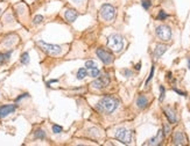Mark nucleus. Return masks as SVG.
<instances>
[{
    "label": "nucleus",
    "mask_w": 190,
    "mask_h": 146,
    "mask_svg": "<svg viewBox=\"0 0 190 146\" xmlns=\"http://www.w3.org/2000/svg\"><path fill=\"white\" fill-rule=\"evenodd\" d=\"M118 107V101L112 97V96H105V97H103L99 103L97 104V110L99 111H102V113H107V114H110V113H112L115 110V108Z\"/></svg>",
    "instance_id": "1"
},
{
    "label": "nucleus",
    "mask_w": 190,
    "mask_h": 146,
    "mask_svg": "<svg viewBox=\"0 0 190 146\" xmlns=\"http://www.w3.org/2000/svg\"><path fill=\"white\" fill-rule=\"evenodd\" d=\"M107 46L113 52H120L124 48V41L122 37L118 34H113L107 38Z\"/></svg>",
    "instance_id": "2"
},
{
    "label": "nucleus",
    "mask_w": 190,
    "mask_h": 146,
    "mask_svg": "<svg viewBox=\"0 0 190 146\" xmlns=\"http://www.w3.org/2000/svg\"><path fill=\"white\" fill-rule=\"evenodd\" d=\"M38 44L41 46V49L45 52H47L50 56H57L62 52V48L60 45H55V44H48L43 41H38Z\"/></svg>",
    "instance_id": "3"
},
{
    "label": "nucleus",
    "mask_w": 190,
    "mask_h": 146,
    "mask_svg": "<svg viewBox=\"0 0 190 146\" xmlns=\"http://www.w3.org/2000/svg\"><path fill=\"white\" fill-rule=\"evenodd\" d=\"M100 15L105 21H112L115 17V8L112 5L105 4L100 8Z\"/></svg>",
    "instance_id": "4"
},
{
    "label": "nucleus",
    "mask_w": 190,
    "mask_h": 146,
    "mask_svg": "<svg viewBox=\"0 0 190 146\" xmlns=\"http://www.w3.org/2000/svg\"><path fill=\"white\" fill-rule=\"evenodd\" d=\"M115 138L124 144H129L132 141V131H129L125 128H119L115 131Z\"/></svg>",
    "instance_id": "5"
},
{
    "label": "nucleus",
    "mask_w": 190,
    "mask_h": 146,
    "mask_svg": "<svg viewBox=\"0 0 190 146\" xmlns=\"http://www.w3.org/2000/svg\"><path fill=\"white\" fill-rule=\"evenodd\" d=\"M156 35L159 36L160 40L167 42V41H169V40L172 38V30H170L169 27L162 24V26H159V27L156 28Z\"/></svg>",
    "instance_id": "6"
},
{
    "label": "nucleus",
    "mask_w": 190,
    "mask_h": 146,
    "mask_svg": "<svg viewBox=\"0 0 190 146\" xmlns=\"http://www.w3.org/2000/svg\"><path fill=\"white\" fill-rule=\"evenodd\" d=\"M96 53H97V56L99 57V59H100L104 64H106V65L111 64V63L113 62L114 57L112 56V53H110V52L106 51V50H104V49H97Z\"/></svg>",
    "instance_id": "7"
},
{
    "label": "nucleus",
    "mask_w": 190,
    "mask_h": 146,
    "mask_svg": "<svg viewBox=\"0 0 190 146\" xmlns=\"http://www.w3.org/2000/svg\"><path fill=\"white\" fill-rule=\"evenodd\" d=\"M108 84H110V78H108V75H102V77H99L98 79H96V80L92 82L91 86L93 88L102 89V88H105L106 86H108Z\"/></svg>",
    "instance_id": "8"
},
{
    "label": "nucleus",
    "mask_w": 190,
    "mask_h": 146,
    "mask_svg": "<svg viewBox=\"0 0 190 146\" xmlns=\"http://www.w3.org/2000/svg\"><path fill=\"white\" fill-rule=\"evenodd\" d=\"M15 109H16L15 104H6V106L0 107V117L7 116L9 114H12Z\"/></svg>",
    "instance_id": "9"
},
{
    "label": "nucleus",
    "mask_w": 190,
    "mask_h": 146,
    "mask_svg": "<svg viewBox=\"0 0 190 146\" xmlns=\"http://www.w3.org/2000/svg\"><path fill=\"white\" fill-rule=\"evenodd\" d=\"M166 51H167V45H165V44H158L155 46V50H154V57L155 58H159Z\"/></svg>",
    "instance_id": "10"
},
{
    "label": "nucleus",
    "mask_w": 190,
    "mask_h": 146,
    "mask_svg": "<svg viewBox=\"0 0 190 146\" xmlns=\"http://www.w3.org/2000/svg\"><path fill=\"white\" fill-rule=\"evenodd\" d=\"M163 136H165V135H163V131L160 130V131L158 132V135L147 143V145H159L160 143H161V140L163 139Z\"/></svg>",
    "instance_id": "11"
},
{
    "label": "nucleus",
    "mask_w": 190,
    "mask_h": 146,
    "mask_svg": "<svg viewBox=\"0 0 190 146\" xmlns=\"http://www.w3.org/2000/svg\"><path fill=\"white\" fill-rule=\"evenodd\" d=\"M185 143V138L181 131H176L174 135V144L175 145H183Z\"/></svg>",
    "instance_id": "12"
},
{
    "label": "nucleus",
    "mask_w": 190,
    "mask_h": 146,
    "mask_svg": "<svg viewBox=\"0 0 190 146\" xmlns=\"http://www.w3.org/2000/svg\"><path fill=\"white\" fill-rule=\"evenodd\" d=\"M77 16H78V13H77L75 9H67V12H65V19H67V21L74 22L77 19Z\"/></svg>",
    "instance_id": "13"
},
{
    "label": "nucleus",
    "mask_w": 190,
    "mask_h": 146,
    "mask_svg": "<svg viewBox=\"0 0 190 146\" xmlns=\"http://www.w3.org/2000/svg\"><path fill=\"white\" fill-rule=\"evenodd\" d=\"M165 114L168 117V119H169L170 123H176L177 122V117H176V114H175L174 110H172L170 108H166L165 109Z\"/></svg>",
    "instance_id": "14"
},
{
    "label": "nucleus",
    "mask_w": 190,
    "mask_h": 146,
    "mask_svg": "<svg viewBox=\"0 0 190 146\" xmlns=\"http://www.w3.org/2000/svg\"><path fill=\"white\" fill-rule=\"evenodd\" d=\"M137 104L139 108H146L147 107V104H148V100H147V97L144 96V95H140L139 97H138L137 100Z\"/></svg>",
    "instance_id": "15"
},
{
    "label": "nucleus",
    "mask_w": 190,
    "mask_h": 146,
    "mask_svg": "<svg viewBox=\"0 0 190 146\" xmlns=\"http://www.w3.org/2000/svg\"><path fill=\"white\" fill-rule=\"evenodd\" d=\"M16 38H18V37L14 36V35H9V36H7L5 38L4 45H5V46H12V45L16 42Z\"/></svg>",
    "instance_id": "16"
},
{
    "label": "nucleus",
    "mask_w": 190,
    "mask_h": 146,
    "mask_svg": "<svg viewBox=\"0 0 190 146\" xmlns=\"http://www.w3.org/2000/svg\"><path fill=\"white\" fill-rule=\"evenodd\" d=\"M11 53H12V50H9L7 52H4V53H0V64H4L5 62H7L8 58L11 57Z\"/></svg>",
    "instance_id": "17"
},
{
    "label": "nucleus",
    "mask_w": 190,
    "mask_h": 146,
    "mask_svg": "<svg viewBox=\"0 0 190 146\" xmlns=\"http://www.w3.org/2000/svg\"><path fill=\"white\" fill-rule=\"evenodd\" d=\"M88 75V72H86V70L84 68V67H82V68H79L78 70V72H77V79H84L85 77Z\"/></svg>",
    "instance_id": "18"
},
{
    "label": "nucleus",
    "mask_w": 190,
    "mask_h": 146,
    "mask_svg": "<svg viewBox=\"0 0 190 146\" xmlns=\"http://www.w3.org/2000/svg\"><path fill=\"white\" fill-rule=\"evenodd\" d=\"M89 74H90V77H99L100 71H99L98 68H97V66H95V67L89 68Z\"/></svg>",
    "instance_id": "19"
},
{
    "label": "nucleus",
    "mask_w": 190,
    "mask_h": 146,
    "mask_svg": "<svg viewBox=\"0 0 190 146\" xmlns=\"http://www.w3.org/2000/svg\"><path fill=\"white\" fill-rule=\"evenodd\" d=\"M34 137L38 139H45L46 138V132L43 131V130H41V129H38V130H36V132H35Z\"/></svg>",
    "instance_id": "20"
},
{
    "label": "nucleus",
    "mask_w": 190,
    "mask_h": 146,
    "mask_svg": "<svg viewBox=\"0 0 190 146\" xmlns=\"http://www.w3.org/2000/svg\"><path fill=\"white\" fill-rule=\"evenodd\" d=\"M20 60H21V63L25 64V65L28 64V63H29V55H28V52H23Z\"/></svg>",
    "instance_id": "21"
},
{
    "label": "nucleus",
    "mask_w": 190,
    "mask_h": 146,
    "mask_svg": "<svg viewBox=\"0 0 190 146\" xmlns=\"http://www.w3.org/2000/svg\"><path fill=\"white\" fill-rule=\"evenodd\" d=\"M62 131H63V128H62V126H60V125H57V124L53 125L54 133H60V132H62Z\"/></svg>",
    "instance_id": "22"
},
{
    "label": "nucleus",
    "mask_w": 190,
    "mask_h": 146,
    "mask_svg": "<svg viewBox=\"0 0 190 146\" xmlns=\"http://www.w3.org/2000/svg\"><path fill=\"white\" fill-rule=\"evenodd\" d=\"M43 21V16H42V15H36V16H35V17H34V23H35V24H38V23H41V22Z\"/></svg>",
    "instance_id": "23"
},
{
    "label": "nucleus",
    "mask_w": 190,
    "mask_h": 146,
    "mask_svg": "<svg viewBox=\"0 0 190 146\" xmlns=\"http://www.w3.org/2000/svg\"><path fill=\"white\" fill-rule=\"evenodd\" d=\"M142 7L145 8V9H148V8L151 7V0H142Z\"/></svg>",
    "instance_id": "24"
},
{
    "label": "nucleus",
    "mask_w": 190,
    "mask_h": 146,
    "mask_svg": "<svg viewBox=\"0 0 190 146\" xmlns=\"http://www.w3.org/2000/svg\"><path fill=\"white\" fill-rule=\"evenodd\" d=\"M85 66H86L88 70H89V68H91V67H95V66H96V63H95L93 60H88V62L85 63Z\"/></svg>",
    "instance_id": "25"
},
{
    "label": "nucleus",
    "mask_w": 190,
    "mask_h": 146,
    "mask_svg": "<svg viewBox=\"0 0 190 146\" xmlns=\"http://www.w3.org/2000/svg\"><path fill=\"white\" fill-rule=\"evenodd\" d=\"M160 92H161V94H160V101H163V99H165V87L163 86H160Z\"/></svg>",
    "instance_id": "26"
},
{
    "label": "nucleus",
    "mask_w": 190,
    "mask_h": 146,
    "mask_svg": "<svg viewBox=\"0 0 190 146\" xmlns=\"http://www.w3.org/2000/svg\"><path fill=\"white\" fill-rule=\"evenodd\" d=\"M166 17H167V14H166L163 11H160L159 15H158V19H159V20H165Z\"/></svg>",
    "instance_id": "27"
},
{
    "label": "nucleus",
    "mask_w": 190,
    "mask_h": 146,
    "mask_svg": "<svg viewBox=\"0 0 190 146\" xmlns=\"http://www.w3.org/2000/svg\"><path fill=\"white\" fill-rule=\"evenodd\" d=\"M169 132H170V126H169L168 124H165L163 125V135L167 136Z\"/></svg>",
    "instance_id": "28"
},
{
    "label": "nucleus",
    "mask_w": 190,
    "mask_h": 146,
    "mask_svg": "<svg viewBox=\"0 0 190 146\" xmlns=\"http://www.w3.org/2000/svg\"><path fill=\"white\" fill-rule=\"evenodd\" d=\"M153 74H154V66L152 67V71H151V74H149V77H148V79L146 80V85H148V82L152 80V78H153Z\"/></svg>",
    "instance_id": "29"
},
{
    "label": "nucleus",
    "mask_w": 190,
    "mask_h": 146,
    "mask_svg": "<svg viewBox=\"0 0 190 146\" xmlns=\"http://www.w3.org/2000/svg\"><path fill=\"white\" fill-rule=\"evenodd\" d=\"M27 96H28V94H27V93H26V94H21L20 96H19V97H18V99H16V102H19L21 99H23V97H27Z\"/></svg>",
    "instance_id": "30"
},
{
    "label": "nucleus",
    "mask_w": 190,
    "mask_h": 146,
    "mask_svg": "<svg viewBox=\"0 0 190 146\" xmlns=\"http://www.w3.org/2000/svg\"><path fill=\"white\" fill-rule=\"evenodd\" d=\"M124 73H125V75H126V77H131V75H132V72H131V71H128V70H125V71H124Z\"/></svg>",
    "instance_id": "31"
},
{
    "label": "nucleus",
    "mask_w": 190,
    "mask_h": 146,
    "mask_svg": "<svg viewBox=\"0 0 190 146\" xmlns=\"http://www.w3.org/2000/svg\"><path fill=\"white\" fill-rule=\"evenodd\" d=\"M174 90L176 92V93H178L180 95H185V93H183V92H181V90H178V89H176V88H175Z\"/></svg>",
    "instance_id": "32"
},
{
    "label": "nucleus",
    "mask_w": 190,
    "mask_h": 146,
    "mask_svg": "<svg viewBox=\"0 0 190 146\" xmlns=\"http://www.w3.org/2000/svg\"><path fill=\"white\" fill-rule=\"evenodd\" d=\"M140 68H141V63H138L137 65H135V70H138V71H139Z\"/></svg>",
    "instance_id": "33"
},
{
    "label": "nucleus",
    "mask_w": 190,
    "mask_h": 146,
    "mask_svg": "<svg viewBox=\"0 0 190 146\" xmlns=\"http://www.w3.org/2000/svg\"><path fill=\"white\" fill-rule=\"evenodd\" d=\"M54 82H57V80H56V79H54V80H50L49 82H48V84H47V85H50V84H54Z\"/></svg>",
    "instance_id": "34"
},
{
    "label": "nucleus",
    "mask_w": 190,
    "mask_h": 146,
    "mask_svg": "<svg viewBox=\"0 0 190 146\" xmlns=\"http://www.w3.org/2000/svg\"><path fill=\"white\" fill-rule=\"evenodd\" d=\"M188 67L190 68V58H188Z\"/></svg>",
    "instance_id": "35"
},
{
    "label": "nucleus",
    "mask_w": 190,
    "mask_h": 146,
    "mask_svg": "<svg viewBox=\"0 0 190 146\" xmlns=\"http://www.w3.org/2000/svg\"><path fill=\"white\" fill-rule=\"evenodd\" d=\"M0 14H1V8H0Z\"/></svg>",
    "instance_id": "36"
}]
</instances>
